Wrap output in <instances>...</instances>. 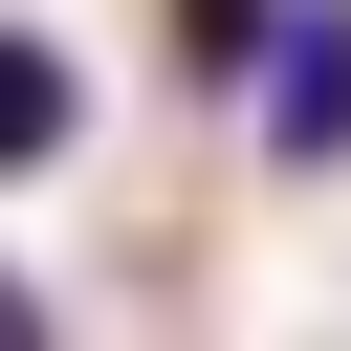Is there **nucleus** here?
<instances>
[{"instance_id":"nucleus-2","label":"nucleus","mask_w":351,"mask_h":351,"mask_svg":"<svg viewBox=\"0 0 351 351\" xmlns=\"http://www.w3.org/2000/svg\"><path fill=\"white\" fill-rule=\"evenodd\" d=\"M66 154H88V66H66V22H0V197Z\"/></svg>"},{"instance_id":"nucleus-3","label":"nucleus","mask_w":351,"mask_h":351,"mask_svg":"<svg viewBox=\"0 0 351 351\" xmlns=\"http://www.w3.org/2000/svg\"><path fill=\"white\" fill-rule=\"evenodd\" d=\"M263 22H285V0H176V44H197V66H219V88H241V66H263Z\"/></svg>"},{"instance_id":"nucleus-4","label":"nucleus","mask_w":351,"mask_h":351,"mask_svg":"<svg viewBox=\"0 0 351 351\" xmlns=\"http://www.w3.org/2000/svg\"><path fill=\"white\" fill-rule=\"evenodd\" d=\"M22 329H66V307H44V285H22V263H0V351H22Z\"/></svg>"},{"instance_id":"nucleus-1","label":"nucleus","mask_w":351,"mask_h":351,"mask_svg":"<svg viewBox=\"0 0 351 351\" xmlns=\"http://www.w3.org/2000/svg\"><path fill=\"white\" fill-rule=\"evenodd\" d=\"M241 132H263V176H351V0H285V22H263Z\"/></svg>"}]
</instances>
